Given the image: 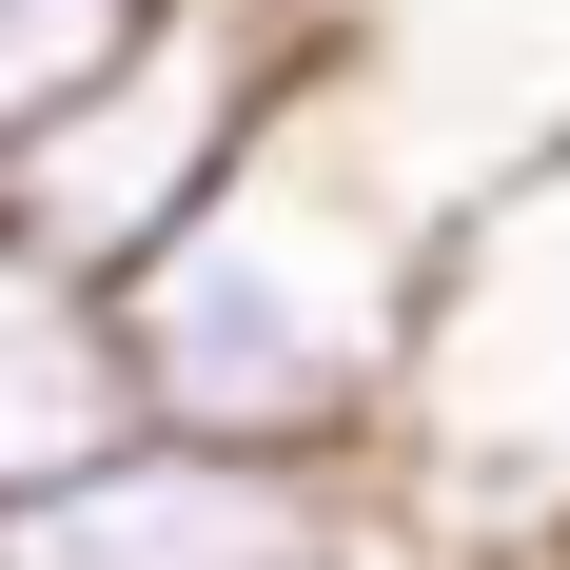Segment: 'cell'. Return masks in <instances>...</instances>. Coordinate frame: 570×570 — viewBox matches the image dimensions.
<instances>
[{
    "label": "cell",
    "mask_w": 570,
    "mask_h": 570,
    "mask_svg": "<svg viewBox=\"0 0 570 570\" xmlns=\"http://www.w3.org/2000/svg\"><path fill=\"white\" fill-rule=\"evenodd\" d=\"M433 217L354 158L315 99H276L138 256L99 276L138 433H236V453H394Z\"/></svg>",
    "instance_id": "cell-1"
},
{
    "label": "cell",
    "mask_w": 570,
    "mask_h": 570,
    "mask_svg": "<svg viewBox=\"0 0 570 570\" xmlns=\"http://www.w3.org/2000/svg\"><path fill=\"white\" fill-rule=\"evenodd\" d=\"M276 99H295V0H158L59 118L0 138V236L59 256V276H118Z\"/></svg>",
    "instance_id": "cell-2"
},
{
    "label": "cell",
    "mask_w": 570,
    "mask_h": 570,
    "mask_svg": "<svg viewBox=\"0 0 570 570\" xmlns=\"http://www.w3.org/2000/svg\"><path fill=\"white\" fill-rule=\"evenodd\" d=\"M295 99L453 236L492 177L570 158V0H295Z\"/></svg>",
    "instance_id": "cell-3"
},
{
    "label": "cell",
    "mask_w": 570,
    "mask_h": 570,
    "mask_svg": "<svg viewBox=\"0 0 570 570\" xmlns=\"http://www.w3.org/2000/svg\"><path fill=\"white\" fill-rule=\"evenodd\" d=\"M394 512L374 453H236V433H99L79 472L0 492V570H335Z\"/></svg>",
    "instance_id": "cell-4"
},
{
    "label": "cell",
    "mask_w": 570,
    "mask_h": 570,
    "mask_svg": "<svg viewBox=\"0 0 570 570\" xmlns=\"http://www.w3.org/2000/svg\"><path fill=\"white\" fill-rule=\"evenodd\" d=\"M99 433H138V374H118L99 276H59V256H20V236H0V492L79 472Z\"/></svg>",
    "instance_id": "cell-5"
},
{
    "label": "cell",
    "mask_w": 570,
    "mask_h": 570,
    "mask_svg": "<svg viewBox=\"0 0 570 570\" xmlns=\"http://www.w3.org/2000/svg\"><path fill=\"white\" fill-rule=\"evenodd\" d=\"M335 570H492V551H453V531H413V512H374V531H354Z\"/></svg>",
    "instance_id": "cell-6"
}]
</instances>
